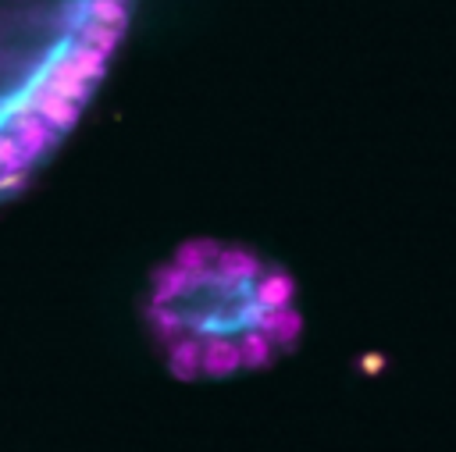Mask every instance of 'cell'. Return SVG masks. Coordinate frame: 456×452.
I'll list each match as a JSON object with an SVG mask.
<instances>
[{
	"label": "cell",
	"instance_id": "obj_1",
	"mask_svg": "<svg viewBox=\"0 0 456 452\" xmlns=\"http://www.w3.org/2000/svg\"><path fill=\"white\" fill-rule=\"evenodd\" d=\"M7 128H11V135L18 139V146H21V153H25V160L32 164L43 149H50L53 142H57V135L61 132H53L39 114H32V110H25V114H11L7 117Z\"/></svg>",
	"mask_w": 456,
	"mask_h": 452
},
{
	"label": "cell",
	"instance_id": "obj_2",
	"mask_svg": "<svg viewBox=\"0 0 456 452\" xmlns=\"http://www.w3.org/2000/svg\"><path fill=\"white\" fill-rule=\"evenodd\" d=\"M28 103H32V114H39L53 132H64V128H71V125L78 121V103H71V100L50 93V89L39 85V82L28 89Z\"/></svg>",
	"mask_w": 456,
	"mask_h": 452
},
{
	"label": "cell",
	"instance_id": "obj_3",
	"mask_svg": "<svg viewBox=\"0 0 456 452\" xmlns=\"http://www.w3.org/2000/svg\"><path fill=\"white\" fill-rule=\"evenodd\" d=\"M39 85H46L50 93H57V96H64V100H71V103H78V107L89 100V89H93V82H86V78L71 68L68 57L50 61V68H46L43 78H39Z\"/></svg>",
	"mask_w": 456,
	"mask_h": 452
},
{
	"label": "cell",
	"instance_id": "obj_4",
	"mask_svg": "<svg viewBox=\"0 0 456 452\" xmlns=\"http://www.w3.org/2000/svg\"><path fill=\"white\" fill-rule=\"evenodd\" d=\"M221 242H214V238H189V242H182L178 249H175V263L178 267H185V270H196V267H214L217 263V256H221Z\"/></svg>",
	"mask_w": 456,
	"mask_h": 452
},
{
	"label": "cell",
	"instance_id": "obj_5",
	"mask_svg": "<svg viewBox=\"0 0 456 452\" xmlns=\"http://www.w3.org/2000/svg\"><path fill=\"white\" fill-rule=\"evenodd\" d=\"M118 39H121V32H118V28H110V25H103V21L82 18V21L75 25V43L93 46V50H100V53H107V57L118 50Z\"/></svg>",
	"mask_w": 456,
	"mask_h": 452
},
{
	"label": "cell",
	"instance_id": "obj_6",
	"mask_svg": "<svg viewBox=\"0 0 456 452\" xmlns=\"http://www.w3.org/2000/svg\"><path fill=\"white\" fill-rule=\"evenodd\" d=\"M64 57L71 61V68H75V71H78L86 82H100V78H103L107 53H100V50H93V46H82V43H71Z\"/></svg>",
	"mask_w": 456,
	"mask_h": 452
},
{
	"label": "cell",
	"instance_id": "obj_7",
	"mask_svg": "<svg viewBox=\"0 0 456 452\" xmlns=\"http://www.w3.org/2000/svg\"><path fill=\"white\" fill-rule=\"evenodd\" d=\"M86 11H89L93 21H103V25L118 28V32L128 25V7H125V0H89Z\"/></svg>",
	"mask_w": 456,
	"mask_h": 452
},
{
	"label": "cell",
	"instance_id": "obj_8",
	"mask_svg": "<svg viewBox=\"0 0 456 452\" xmlns=\"http://www.w3.org/2000/svg\"><path fill=\"white\" fill-rule=\"evenodd\" d=\"M28 160L14 135H0V174H25Z\"/></svg>",
	"mask_w": 456,
	"mask_h": 452
},
{
	"label": "cell",
	"instance_id": "obj_9",
	"mask_svg": "<svg viewBox=\"0 0 456 452\" xmlns=\"http://www.w3.org/2000/svg\"><path fill=\"white\" fill-rule=\"evenodd\" d=\"M21 182H25V174H0V192L4 189H18Z\"/></svg>",
	"mask_w": 456,
	"mask_h": 452
}]
</instances>
